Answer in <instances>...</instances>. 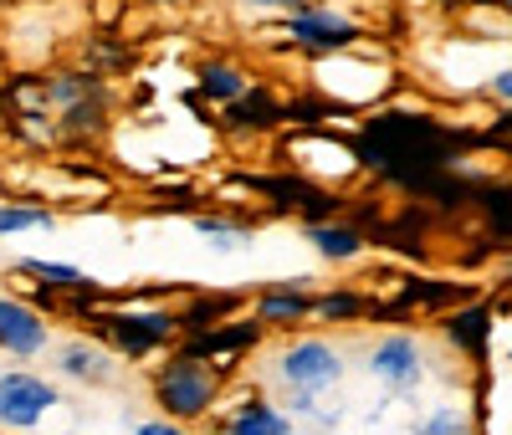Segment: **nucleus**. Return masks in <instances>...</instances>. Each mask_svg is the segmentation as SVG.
I'll use <instances>...</instances> for the list:
<instances>
[{"instance_id":"nucleus-19","label":"nucleus","mask_w":512,"mask_h":435,"mask_svg":"<svg viewBox=\"0 0 512 435\" xmlns=\"http://www.w3.org/2000/svg\"><path fill=\"white\" fill-rule=\"evenodd\" d=\"M415 435H482V430H477V420L466 415L461 405H436L431 415L415 425Z\"/></svg>"},{"instance_id":"nucleus-8","label":"nucleus","mask_w":512,"mask_h":435,"mask_svg":"<svg viewBox=\"0 0 512 435\" xmlns=\"http://www.w3.org/2000/svg\"><path fill=\"white\" fill-rule=\"evenodd\" d=\"M256 323L262 328H297L303 318H313V297L303 282H287V287H267L262 297H256Z\"/></svg>"},{"instance_id":"nucleus-12","label":"nucleus","mask_w":512,"mask_h":435,"mask_svg":"<svg viewBox=\"0 0 512 435\" xmlns=\"http://www.w3.org/2000/svg\"><path fill=\"white\" fill-rule=\"evenodd\" d=\"M221 435H292V415L277 410L272 400H246Z\"/></svg>"},{"instance_id":"nucleus-23","label":"nucleus","mask_w":512,"mask_h":435,"mask_svg":"<svg viewBox=\"0 0 512 435\" xmlns=\"http://www.w3.org/2000/svg\"><path fill=\"white\" fill-rule=\"evenodd\" d=\"M139 435H190V430H185L180 420H169V415H164V420H144Z\"/></svg>"},{"instance_id":"nucleus-27","label":"nucleus","mask_w":512,"mask_h":435,"mask_svg":"<svg viewBox=\"0 0 512 435\" xmlns=\"http://www.w3.org/2000/svg\"><path fill=\"white\" fill-rule=\"evenodd\" d=\"M502 11H507V16H512V0H502Z\"/></svg>"},{"instance_id":"nucleus-3","label":"nucleus","mask_w":512,"mask_h":435,"mask_svg":"<svg viewBox=\"0 0 512 435\" xmlns=\"http://www.w3.org/2000/svg\"><path fill=\"white\" fill-rule=\"evenodd\" d=\"M344 374H349L344 348L328 343V338H297L277 354V379L287 389H313V395H323V389L344 384Z\"/></svg>"},{"instance_id":"nucleus-21","label":"nucleus","mask_w":512,"mask_h":435,"mask_svg":"<svg viewBox=\"0 0 512 435\" xmlns=\"http://www.w3.org/2000/svg\"><path fill=\"white\" fill-rule=\"evenodd\" d=\"M221 308H226V297H195L190 308L180 313V328H185V333H200L205 323H216V318H221Z\"/></svg>"},{"instance_id":"nucleus-24","label":"nucleus","mask_w":512,"mask_h":435,"mask_svg":"<svg viewBox=\"0 0 512 435\" xmlns=\"http://www.w3.org/2000/svg\"><path fill=\"white\" fill-rule=\"evenodd\" d=\"M241 6H251V11H277V16H287V11H297V6H308V0H241Z\"/></svg>"},{"instance_id":"nucleus-15","label":"nucleus","mask_w":512,"mask_h":435,"mask_svg":"<svg viewBox=\"0 0 512 435\" xmlns=\"http://www.w3.org/2000/svg\"><path fill=\"white\" fill-rule=\"evenodd\" d=\"M57 215L36 200H0V241L6 236H26V231H52Z\"/></svg>"},{"instance_id":"nucleus-25","label":"nucleus","mask_w":512,"mask_h":435,"mask_svg":"<svg viewBox=\"0 0 512 435\" xmlns=\"http://www.w3.org/2000/svg\"><path fill=\"white\" fill-rule=\"evenodd\" d=\"M497 134H512V108L502 113V123H497Z\"/></svg>"},{"instance_id":"nucleus-1","label":"nucleus","mask_w":512,"mask_h":435,"mask_svg":"<svg viewBox=\"0 0 512 435\" xmlns=\"http://www.w3.org/2000/svg\"><path fill=\"white\" fill-rule=\"evenodd\" d=\"M221 395V374L210 369V359H195V354H175L154 369V405L169 415V420H200L210 415Z\"/></svg>"},{"instance_id":"nucleus-14","label":"nucleus","mask_w":512,"mask_h":435,"mask_svg":"<svg viewBox=\"0 0 512 435\" xmlns=\"http://www.w3.org/2000/svg\"><path fill=\"white\" fill-rule=\"evenodd\" d=\"M226 118L236 128H277L287 118V103H277L272 93H262V87H246L236 103H226Z\"/></svg>"},{"instance_id":"nucleus-6","label":"nucleus","mask_w":512,"mask_h":435,"mask_svg":"<svg viewBox=\"0 0 512 435\" xmlns=\"http://www.w3.org/2000/svg\"><path fill=\"white\" fill-rule=\"evenodd\" d=\"M108 333L118 343V354L128 359H144L154 348H164L169 338H180V313H159V308H134V313H113L108 318Z\"/></svg>"},{"instance_id":"nucleus-9","label":"nucleus","mask_w":512,"mask_h":435,"mask_svg":"<svg viewBox=\"0 0 512 435\" xmlns=\"http://www.w3.org/2000/svg\"><path fill=\"white\" fill-rule=\"evenodd\" d=\"M52 364H57L67 379H82V384L113 379V354H108V348H98V343H88V338H67L57 354H52Z\"/></svg>"},{"instance_id":"nucleus-26","label":"nucleus","mask_w":512,"mask_h":435,"mask_svg":"<svg viewBox=\"0 0 512 435\" xmlns=\"http://www.w3.org/2000/svg\"><path fill=\"white\" fill-rule=\"evenodd\" d=\"M149 6H180V0H149Z\"/></svg>"},{"instance_id":"nucleus-18","label":"nucleus","mask_w":512,"mask_h":435,"mask_svg":"<svg viewBox=\"0 0 512 435\" xmlns=\"http://www.w3.org/2000/svg\"><path fill=\"white\" fill-rule=\"evenodd\" d=\"M487 328H492V313H487V308H461V313L446 318V338H451L456 348H466V354H482Z\"/></svg>"},{"instance_id":"nucleus-4","label":"nucleus","mask_w":512,"mask_h":435,"mask_svg":"<svg viewBox=\"0 0 512 435\" xmlns=\"http://www.w3.org/2000/svg\"><path fill=\"white\" fill-rule=\"evenodd\" d=\"M369 374L390 389V395H415V389L425 384V348L415 333H384L374 348H369Z\"/></svg>"},{"instance_id":"nucleus-7","label":"nucleus","mask_w":512,"mask_h":435,"mask_svg":"<svg viewBox=\"0 0 512 435\" xmlns=\"http://www.w3.org/2000/svg\"><path fill=\"white\" fill-rule=\"evenodd\" d=\"M47 343H52L47 318H41L31 302L0 292V354H11V359H36Z\"/></svg>"},{"instance_id":"nucleus-16","label":"nucleus","mask_w":512,"mask_h":435,"mask_svg":"<svg viewBox=\"0 0 512 435\" xmlns=\"http://www.w3.org/2000/svg\"><path fill=\"white\" fill-rule=\"evenodd\" d=\"M313 318L318 323H359V318H369V297L359 287H333V292L313 297Z\"/></svg>"},{"instance_id":"nucleus-10","label":"nucleus","mask_w":512,"mask_h":435,"mask_svg":"<svg viewBox=\"0 0 512 435\" xmlns=\"http://www.w3.org/2000/svg\"><path fill=\"white\" fill-rule=\"evenodd\" d=\"M308 241H313V251L328 256V261H359L364 246H369L354 221H333V215H318V221H308Z\"/></svg>"},{"instance_id":"nucleus-11","label":"nucleus","mask_w":512,"mask_h":435,"mask_svg":"<svg viewBox=\"0 0 512 435\" xmlns=\"http://www.w3.org/2000/svg\"><path fill=\"white\" fill-rule=\"evenodd\" d=\"M195 87H200L210 103H236L246 87H251V77H246V67H236V62H226V57H210V62H200Z\"/></svg>"},{"instance_id":"nucleus-17","label":"nucleus","mask_w":512,"mask_h":435,"mask_svg":"<svg viewBox=\"0 0 512 435\" xmlns=\"http://www.w3.org/2000/svg\"><path fill=\"white\" fill-rule=\"evenodd\" d=\"M47 98H52V108H72V103H98L103 98V82L82 67V72H62V77H52L47 82Z\"/></svg>"},{"instance_id":"nucleus-13","label":"nucleus","mask_w":512,"mask_h":435,"mask_svg":"<svg viewBox=\"0 0 512 435\" xmlns=\"http://www.w3.org/2000/svg\"><path fill=\"white\" fill-rule=\"evenodd\" d=\"M21 272L41 287V292H93V277L82 272V267H72V261H47V256H26L21 261Z\"/></svg>"},{"instance_id":"nucleus-20","label":"nucleus","mask_w":512,"mask_h":435,"mask_svg":"<svg viewBox=\"0 0 512 435\" xmlns=\"http://www.w3.org/2000/svg\"><path fill=\"white\" fill-rule=\"evenodd\" d=\"M195 231H200V241H210L216 251H241L251 241V231H241L236 221H221V215H200Z\"/></svg>"},{"instance_id":"nucleus-2","label":"nucleus","mask_w":512,"mask_h":435,"mask_svg":"<svg viewBox=\"0 0 512 435\" xmlns=\"http://www.w3.org/2000/svg\"><path fill=\"white\" fill-rule=\"evenodd\" d=\"M282 36L292 41V47H303L313 57H328V52H349L364 41V26L338 11V6H297L282 16Z\"/></svg>"},{"instance_id":"nucleus-22","label":"nucleus","mask_w":512,"mask_h":435,"mask_svg":"<svg viewBox=\"0 0 512 435\" xmlns=\"http://www.w3.org/2000/svg\"><path fill=\"white\" fill-rule=\"evenodd\" d=\"M487 87H492V98H497V103H507V108H512V62H507L502 72H492V77H487Z\"/></svg>"},{"instance_id":"nucleus-5","label":"nucleus","mask_w":512,"mask_h":435,"mask_svg":"<svg viewBox=\"0 0 512 435\" xmlns=\"http://www.w3.org/2000/svg\"><path fill=\"white\" fill-rule=\"evenodd\" d=\"M57 384L52 379H41L31 369H6L0 374V425H11V430H26L36 425L47 410H57Z\"/></svg>"}]
</instances>
